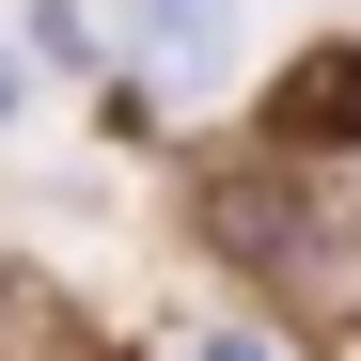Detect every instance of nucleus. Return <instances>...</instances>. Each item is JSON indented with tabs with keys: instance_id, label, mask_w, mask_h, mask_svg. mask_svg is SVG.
Wrapping results in <instances>:
<instances>
[{
	"instance_id": "f03ea898",
	"label": "nucleus",
	"mask_w": 361,
	"mask_h": 361,
	"mask_svg": "<svg viewBox=\"0 0 361 361\" xmlns=\"http://www.w3.org/2000/svg\"><path fill=\"white\" fill-rule=\"evenodd\" d=\"M0 361H94V330H79L47 283H16V267H0Z\"/></svg>"
},
{
	"instance_id": "20e7f679",
	"label": "nucleus",
	"mask_w": 361,
	"mask_h": 361,
	"mask_svg": "<svg viewBox=\"0 0 361 361\" xmlns=\"http://www.w3.org/2000/svg\"><path fill=\"white\" fill-rule=\"evenodd\" d=\"M204 361H267V345H235V330H220V345H204Z\"/></svg>"
},
{
	"instance_id": "f257e3e1",
	"label": "nucleus",
	"mask_w": 361,
	"mask_h": 361,
	"mask_svg": "<svg viewBox=\"0 0 361 361\" xmlns=\"http://www.w3.org/2000/svg\"><path fill=\"white\" fill-rule=\"evenodd\" d=\"M267 142L283 157H361V32L298 47V63L267 79Z\"/></svg>"
},
{
	"instance_id": "7ed1b4c3",
	"label": "nucleus",
	"mask_w": 361,
	"mask_h": 361,
	"mask_svg": "<svg viewBox=\"0 0 361 361\" xmlns=\"http://www.w3.org/2000/svg\"><path fill=\"white\" fill-rule=\"evenodd\" d=\"M204 32H220V0H157V47H173V63H189Z\"/></svg>"
}]
</instances>
